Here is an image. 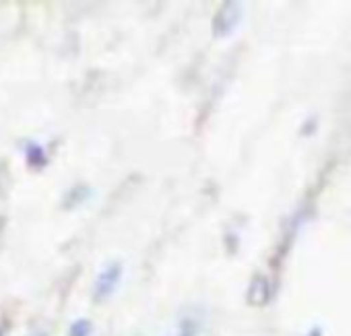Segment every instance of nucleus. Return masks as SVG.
Returning a JSON list of instances; mask_svg holds the SVG:
<instances>
[{
  "label": "nucleus",
  "mask_w": 351,
  "mask_h": 336,
  "mask_svg": "<svg viewBox=\"0 0 351 336\" xmlns=\"http://www.w3.org/2000/svg\"><path fill=\"white\" fill-rule=\"evenodd\" d=\"M120 274H122V266H120L118 262L106 266V268L99 272L97 281H95V297H97V299H106L108 295H112L114 289H116L118 283H120Z\"/></svg>",
  "instance_id": "nucleus-1"
},
{
  "label": "nucleus",
  "mask_w": 351,
  "mask_h": 336,
  "mask_svg": "<svg viewBox=\"0 0 351 336\" xmlns=\"http://www.w3.org/2000/svg\"><path fill=\"white\" fill-rule=\"evenodd\" d=\"M238 21H240V5L238 3H226L215 15L213 29H215V34L226 36L236 27Z\"/></svg>",
  "instance_id": "nucleus-2"
},
{
  "label": "nucleus",
  "mask_w": 351,
  "mask_h": 336,
  "mask_svg": "<svg viewBox=\"0 0 351 336\" xmlns=\"http://www.w3.org/2000/svg\"><path fill=\"white\" fill-rule=\"evenodd\" d=\"M25 157H27V163H29L32 167H44L46 161H48L44 148H42L40 144H36V142H29V144L25 146Z\"/></svg>",
  "instance_id": "nucleus-3"
},
{
  "label": "nucleus",
  "mask_w": 351,
  "mask_h": 336,
  "mask_svg": "<svg viewBox=\"0 0 351 336\" xmlns=\"http://www.w3.org/2000/svg\"><path fill=\"white\" fill-rule=\"evenodd\" d=\"M89 334H91L89 320H77V322H73V326L69 330V336H89Z\"/></svg>",
  "instance_id": "nucleus-4"
},
{
  "label": "nucleus",
  "mask_w": 351,
  "mask_h": 336,
  "mask_svg": "<svg viewBox=\"0 0 351 336\" xmlns=\"http://www.w3.org/2000/svg\"><path fill=\"white\" fill-rule=\"evenodd\" d=\"M195 332H193V328H182V332L178 334V336H193Z\"/></svg>",
  "instance_id": "nucleus-5"
},
{
  "label": "nucleus",
  "mask_w": 351,
  "mask_h": 336,
  "mask_svg": "<svg viewBox=\"0 0 351 336\" xmlns=\"http://www.w3.org/2000/svg\"><path fill=\"white\" fill-rule=\"evenodd\" d=\"M0 336H5V330L3 328H0Z\"/></svg>",
  "instance_id": "nucleus-6"
},
{
  "label": "nucleus",
  "mask_w": 351,
  "mask_h": 336,
  "mask_svg": "<svg viewBox=\"0 0 351 336\" xmlns=\"http://www.w3.org/2000/svg\"><path fill=\"white\" fill-rule=\"evenodd\" d=\"M34 336H46V334H42V332H38V334H34Z\"/></svg>",
  "instance_id": "nucleus-7"
}]
</instances>
